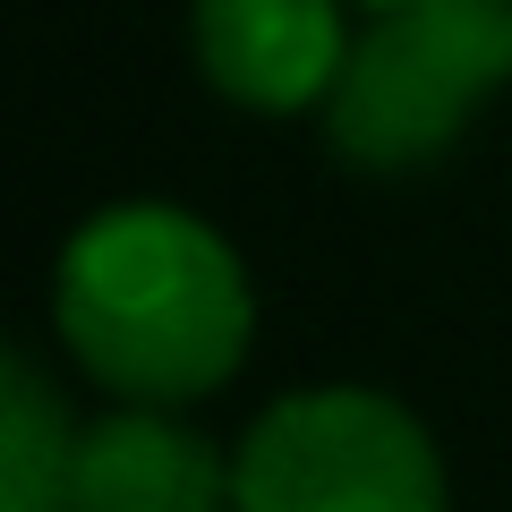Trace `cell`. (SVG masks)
Wrapping results in <instances>:
<instances>
[{
    "label": "cell",
    "instance_id": "1",
    "mask_svg": "<svg viewBox=\"0 0 512 512\" xmlns=\"http://www.w3.org/2000/svg\"><path fill=\"white\" fill-rule=\"evenodd\" d=\"M52 325L128 410H188L239 376L256 342V291L205 214L128 197L69 231L52 265Z\"/></svg>",
    "mask_w": 512,
    "mask_h": 512
},
{
    "label": "cell",
    "instance_id": "2",
    "mask_svg": "<svg viewBox=\"0 0 512 512\" xmlns=\"http://www.w3.org/2000/svg\"><path fill=\"white\" fill-rule=\"evenodd\" d=\"M512 86V0H393L359 26L325 103L333 154L359 171H427Z\"/></svg>",
    "mask_w": 512,
    "mask_h": 512
},
{
    "label": "cell",
    "instance_id": "3",
    "mask_svg": "<svg viewBox=\"0 0 512 512\" xmlns=\"http://www.w3.org/2000/svg\"><path fill=\"white\" fill-rule=\"evenodd\" d=\"M231 512H444V461L393 393L316 384L239 436Z\"/></svg>",
    "mask_w": 512,
    "mask_h": 512
},
{
    "label": "cell",
    "instance_id": "4",
    "mask_svg": "<svg viewBox=\"0 0 512 512\" xmlns=\"http://www.w3.org/2000/svg\"><path fill=\"white\" fill-rule=\"evenodd\" d=\"M350 43L342 0H197V69L239 111H325Z\"/></svg>",
    "mask_w": 512,
    "mask_h": 512
},
{
    "label": "cell",
    "instance_id": "5",
    "mask_svg": "<svg viewBox=\"0 0 512 512\" xmlns=\"http://www.w3.org/2000/svg\"><path fill=\"white\" fill-rule=\"evenodd\" d=\"M69 512H231V461L171 410H111L77 436Z\"/></svg>",
    "mask_w": 512,
    "mask_h": 512
},
{
    "label": "cell",
    "instance_id": "6",
    "mask_svg": "<svg viewBox=\"0 0 512 512\" xmlns=\"http://www.w3.org/2000/svg\"><path fill=\"white\" fill-rule=\"evenodd\" d=\"M77 436L86 427L43 384V367L9 350V367H0V512H69Z\"/></svg>",
    "mask_w": 512,
    "mask_h": 512
},
{
    "label": "cell",
    "instance_id": "7",
    "mask_svg": "<svg viewBox=\"0 0 512 512\" xmlns=\"http://www.w3.org/2000/svg\"><path fill=\"white\" fill-rule=\"evenodd\" d=\"M359 9H393V0H359Z\"/></svg>",
    "mask_w": 512,
    "mask_h": 512
}]
</instances>
